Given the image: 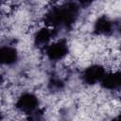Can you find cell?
Returning a JSON list of instances; mask_svg holds the SVG:
<instances>
[{"label":"cell","mask_w":121,"mask_h":121,"mask_svg":"<svg viewBox=\"0 0 121 121\" xmlns=\"http://www.w3.org/2000/svg\"><path fill=\"white\" fill-rule=\"evenodd\" d=\"M0 119H2V115H1V112H0Z\"/></svg>","instance_id":"obj_10"},{"label":"cell","mask_w":121,"mask_h":121,"mask_svg":"<svg viewBox=\"0 0 121 121\" xmlns=\"http://www.w3.org/2000/svg\"><path fill=\"white\" fill-rule=\"evenodd\" d=\"M47 57L52 60H59L63 59L68 53V45L64 41H58L45 47Z\"/></svg>","instance_id":"obj_3"},{"label":"cell","mask_w":121,"mask_h":121,"mask_svg":"<svg viewBox=\"0 0 121 121\" xmlns=\"http://www.w3.org/2000/svg\"><path fill=\"white\" fill-rule=\"evenodd\" d=\"M18 54L14 47L11 46H0V64L9 65L17 60Z\"/></svg>","instance_id":"obj_5"},{"label":"cell","mask_w":121,"mask_h":121,"mask_svg":"<svg viewBox=\"0 0 121 121\" xmlns=\"http://www.w3.org/2000/svg\"><path fill=\"white\" fill-rule=\"evenodd\" d=\"M78 13V5L68 2L50 9L44 15V22L50 27H68L76 22Z\"/></svg>","instance_id":"obj_1"},{"label":"cell","mask_w":121,"mask_h":121,"mask_svg":"<svg viewBox=\"0 0 121 121\" xmlns=\"http://www.w3.org/2000/svg\"><path fill=\"white\" fill-rule=\"evenodd\" d=\"M54 36V30L51 28H42L40 29L34 37V43L38 47H46L50 40Z\"/></svg>","instance_id":"obj_7"},{"label":"cell","mask_w":121,"mask_h":121,"mask_svg":"<svg viewBox=\"0 0 121 121\" xmlns=\"http://www.w3.org/2000/svg\"><path fill=\"white\" fill-rule=\"evenodd\" d=\"M105 74L106 71L103 66L99 64H94L84 70L82 78L87 84H95L97 82H100Z\"/></svg>","instance_id":"obj_4"},{"label":"cell","mask_w":121,"mask_h":121,"mask_svg":"<svg viewBox=\"0 0 121 121\" xmlns=\"http://www.w3.org/2000/svg\"><path fill=\"white\" fill-rule=\"evenodd\" d=\"M79 3H81L82 5H88V4H90L91 2H93L94 0H78Z\"/></svg>","instance_id":"obj_9"},{"label":"cell","mask_w":121,"mask_h":121,"mask_svg":"<svg viewBox=\"0 0 121 121\" xmlns=\"http://www.w3.org/2000/svg\"><path fill=\"white\" fill-rule=\"evenodd\" d=\"M120 74L119 72H113L105 74L102 79L100 80L101 86L107 90H116L120 86Z\"/></svg>","instance_id":"obj_6"},{"label":"cell","mask_w":121,"mask_h":121,"mask_svg":"<svg viewBox=\"0 0 121 121\" xmlns=\"http://www.w3.org/2000/svg\"><path fill=\"white\" fill-rule=\"evenodd\" d=\"M38 105L39 100L37 96L31 93L23 94L16 102V108L26 114H33L38 111Z\"/></svg>","instance_id":"obj_2"},{"label":"cell","mask_w":121,"mask_h":121,"mask_svg":"<svg viewBox=\"0 0 121 121\" xmlns=\"http://www.w3.org/2000/svg\"><path fill=\"white\" fill-rule=\"evenodd\" d=\"M112 22L106 16L99 17L94 26V30L98 35H109L112 32Z\"/></svg>","instance_id":"obj_8"}]
</instances>
